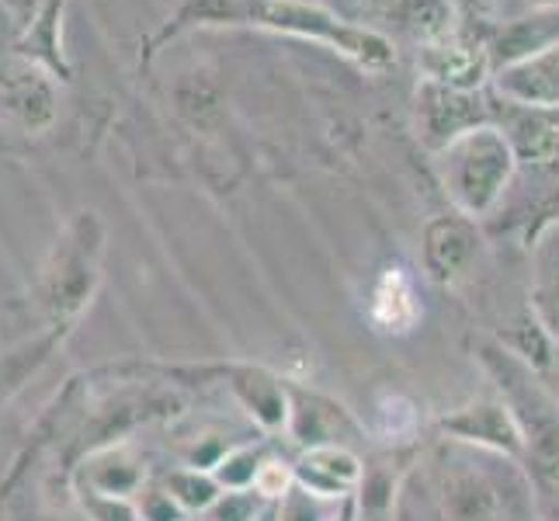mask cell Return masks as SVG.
<instances>
[{
  "instance_id": "cell-12",
  "label": "cell",
  "mask_w": 559,
  "mask_h": 521,
  "mask_svg": "<svg viewBox=\"0 0 559 521\" xmlns=\"http://www.w3.org/2000/svg\"><path fill=\"white\" fill-rule=\"evenodd\" d=\"M532 317L559 341V240L538 250V272L532 288Z\"/></svg>"
},
{
  "instance_id": "cell-17",
  "label": "cell",
  "mask_w": 559,
  "mask_h": 521,
  "mask_svg": "<svg viewBox=\"0 0 559 521\" xmlns=\"http://www.w3.org/2000/svg\"><path fill=\"white\" fill-rule=\"evenodd\" d=\"M296 487V470L282 459H261L258 476H254V490L267 500V505H278V500Z\"/></svg>"
},
{
  "instance_id": "cell-6",
  "label": "cell",
  "mask_w": 559,
  "mask_h": 521,
  "mask_svg": "<svg viewBox=\"0 0 559 521\" xmlns=\"http://www.w3.org/2000/svg\"><path fill=\"white\" fill-rule=\"evenodd\" d=\"M296 470V487L310 490L323 500H344L355 497L365 484V462L355 449L344 446H317L302 449L293 462Z\"/></svg>"
},
{
  "instance_id": "cell-15",
  "label": "cell",
  "mask_w": 559,
  "mask_h": 521,
  "mask_svg": "<svg viewBox=\"0 0 559 521\" xmlns=\"http://www.w3.org/2000/svg\"><path fill=\"white\" fill-rule=\"evenodd\" d=\"M272 508L267 500L250 487V490H223L205 514L209 521H261V514Z\"/></svg>"
},
{
  "instance_id": "cell-14",
  "label": "cell",
  "mask_w": 559,
  "mask_h": 521,
  "mask_svg": "<svg viewBox=\"0 0 559 521\" xmlns=\"http://www.w3.org/2000/svg\"><path fill=\"white\" fill-rule=\"evenodd\" d=\"M258 466H261V455L250 449V446H243V449H226V455L216 462L212 476L219 479L223 490H250V487H254Z\"/></svg>"
},
{
  "instance_id": "cell-8",
  "label": "cell",
  "mask_w": 559,
  "mask_h": 521,
  "mask_svg": "<svg viewBox=\"0 0 559 521\" xmlns=\"http://www.w3.org/2000/svg\"><path fill=\"white\" fill-rule=\"evenodd\" d=\"M479 250V237L473 223L466 220H438L428 226V240H424V261L428 272L441 285H455L469 275V264Z\"/></svg>"
},
{
  "instance_id": "cell-22",
  "label": "cell",
  "mask_w": 559,
  "mask_h": 521,
  "mask_svg": "<svg viewBox=\"0 0 559 521\" xmlns=\"http://www.w3.org/2000/svg\"><path fill=\"white\" fill-rule=\"evenodd\" d=\"M358 518H361V500H358V494H355V497L337 500L334 511H331V518H326V521H358Z\"/></svg>"
},
{
  "instance_id": "cell-2",
  "label": "cell",
  "mask_w": 559,
  "mask_h": 521,
  "mask_svg": "<svg viewBox=\"0 0 559 521\" xmlns=\"http://www.w3.org/2000/svg\"><path fill=\"white\" fill-rule=\"evenodd\" d=\"M514 146L497 129H466L441 153V181L466 216H484L511 181Z\"/></svg>"
},
{
  "instance_id": "cell-4",
  "label": "cell",
  "mask_w": 559,
  "mask_h": 521,
  "mask_svg": "<svg viewBox=\"0 0 559 521\" xmlns=\"http://www.w3.org/2000/svg\"><path fill=\"white\" fill-rule=\"evenodd\" d=\"M288 386V424L285 435L302 449H317V446H344L355 449L365 441L361 421L337 403L334 396H326L320 390H306L299 382H285Z\"/></svg>"
},
{
  "instance_id": "cell-9",
  "label": "cell",
  "mask_w": 559,
  "mask_h": 521,
  "mask_svg": "<svg viewBox=\"0 0 559 521\" xmlns=\"http://www.w3.org/2000/svg\"><path fill=\"white\" fill-rule=\"evenodd\" d=\"M441 511L449 521H497L500 497L484 473L455 470L441 479Z\"/></svg>"
},
{
  "instance_id": "cell-3",
  "label": "cell",
  "mask_w": 559,
  "mask_h": 521,
  "mask_svg": "<svg viewBox=\"0 0 559 521\" xmlns=\"http://www.w3.org/2000/svg\"><path fill=\"white\" fill-rule=\"evenodd\" d=\"M60 70L25 49H11L0 56V132L38 140L60 126Z\"/></svg>"
},
{
  "instance_id": "cell-13",
  "label": "cell",
  "mask_w": 559,
  "mask_h": 521,
  "mask_svg": "<svg viewBox=\"0 0 559 521\" xmlns=\"http://www.w3.org/2000/svg\"><path fill=\"white\" fill-rule=\"evenodd\" d=\"M167 494L178 500L185 511H209L216 505V497L223 494L219 479L212 476V470H178L167 479Z\"/></svg>"
},
{
  "instance_id": "cell-18",
  "label": "cell",
  "mask_w": 559,
  "mask_h": 521,
  "mask_svg": "<svg viewBox=\"0 0 559 521\" xmlns=\"http://www.w3.org/2000/svg\"><path fill=\"white\" fill-rule=\"evenodd\" d=\"M435 52H441V49H435ZM428 70L435 73V81L462 87V84H473V70L479 73V60L466 49H449V56L441 52L438 60L428 63Z\"/></svg>"
},
{
  "instance_id": "cell-19",
  "label": "cell",
  "mask_w": 559,
  "mask_h": 521,
  "mask_svg": "<svg viewBox=\"0 0 559 521\" xmlns=\"http://www.w3.org/2000/svg\"><path fill=\"white\" fill-rule=\"evenodd\" d=\"M25 22L14 14V0H0V56L22 46Z\"/></svg>"
},
{
  "instance_id": "cell-5",
  "label": "cell",
  "mask_w": 559,
  "mask_h": 521,
  "mask_svg": "<svg viewBox=\"0 0 559 521\" xmlns=\"http://www.w3.org/2000/svg\"><path fill=\"white\" fill-rule=\"evenodd\" d=\"M441 435L508 459H525V438L504 400H473L438 421Z\"/></svg>"
},
{
  "instance_id": "cell-7",
  "label": "cell",
  "mask_w": 559,
  "mask_h": 521,
  "mask_svg": "<svg viewBox=\"0 0 559 521\" xmlns=\"http://www.w3.org/2000/svg\"><path fill=\"white\" fill-rule=\"evenodd\" d=\"M424 317V306L417 299L414 279L403 268H385L376 279L372 296H369V320L379 334L403 338L411 334Z\"/></svg>"
},
{
  "instance_id": "cell-23",
  "label": "cell",
  "mask_w": 559,
  "mask_h": 521,
  "mask_svg": "<svg viewBox=\"0 0 559 521\" xmlns=\"http://www.w3.org/2000/svg\"><path fill=\"white\" fill-rule=\"evenodd\" d=\"M261 521H278V511H275V505H272V508H267V511L261 514Z\"/></svg>"
},
{
  "instance_id": "cell-1",
  "label": "cell",
  "mask_w": 559,
  "mask_h": 521,
  "mask_svg": "<svg viewBox=\"0 0 559 521\" xmlns=\"http://www.w3.org/2000/svg\"><path fill=\"white\" fill-rule=\"evenodd\" d=\"M479 362L490 372L500 400L508 403L525 438V459L543 484H559V403L532 365L500 341L479 344Z\"/></svg>"
},
{
  "instance_id": "cell-11",
  "label": "cell",
  "mask_w": 559,
  "mask_h": 521,
  "mask_svg": "<svg viewBox=\"0 0 559 521\" xmlns=\"http://www.w3.org/2000/svg\"><path fill=\"white\" fill-rule=\"evenodd\" d=\"M500 91L522 105H559V46L546 49L535 60L518 63L508 76H500Z\"/></svg>"
},
{
  "instance_id": "cell-20",
  "label": "cell",
  "mask_w": 559,
  "mask_h": 521,
  "mask_svg": "<svg viewBox=\"0 0 559 521\" xmlns=\"http://www.w3.org/2000/svg\"><path fill=\"white\" fill-rule=\"evenodd\" d=\"M535 514L538 521H559V484H543V479H538Z\"/></svg>"
},
{
  "instance_id": "cell-10",
  "label": "cell",
  "mask_w": 559,
  "mask_h": 521,
  "mask_svg": "<svg viewBox=\"0 0 559 521\" xmlns=\"http://www.w3.org/2000/svg\"><path fill=\"white\" fill-rule=\"evenodd\" d=\"M237 400L247 407L264 431H285L288 424V386L285 379L272 376L267 369H240V376L229 382Z\"/></svg>"
},
{
  "instance_id": "cell-16",
  "label": "cell",
  "mask_w": 559,
  "mask_h": 521,
  "mask_svg": "<svg viewBox=\"0 0 559 521\" xmlns=\"http://www.w3.org/2000/svg\"><path fill=\"white\" fill-rule=\"evenodd\" d=\"M334 505L337 500H323L310 490L293 487L275 505V511H278V521H326L334 511Z\"/></svg>"
},
{
  "instance_id": "cell-21",
  "label": "cell",
  "mask_w": 559,
  "mask_h": 521,
  "mask_svg": "<svg viewBox=\"0 0 559 521\" xmlns=\"http://www.w3.org/2000/svg\"><path fill=\"white\" fill-rule=\"evenodd\" d=\"M538 379L546 382V390L556 396V403H559V341H556V347H552V355H549V362L538 369Z\"/></svg>"
}]
</instances>
